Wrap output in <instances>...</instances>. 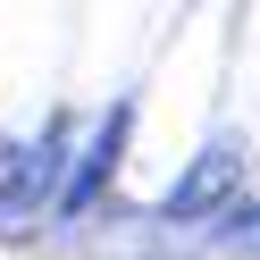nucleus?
I'll use <instances>...</instances> for the list:
<instances>
[{
  "label": "nucleus",
  "mask_w": 260,
  "mask_h": 260,
  "mask_svg": "<svg viewBox=\"0 0 260 260\" xmlns=\"http://www.w3.org/2000/svg\"><path fill=\"white\" fill-rule=\"evenodd\" d=\"M235 176H243V143L218 135V143H210V151L185 168V185L168 193V218H202V210H218L226 193H235Z\"/></svg>",
  "instance_id": "f257e3e1"
}]
</instances>
